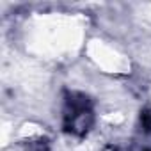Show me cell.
<instances>
[{
    "label": "cell",
    "instance_id": "obj_1",
    "mask_svg": "<svg viewBox=\"0 0 151 151\" xmlns=\"http://www.w3.org/2000/svg\"><path fill=\"white\" fill-rule=\"evenodd\" d=\"M94 123V112L91 100L82 93H68L64 101L62 126L68 133L82 137Z\"/></svg>",
    "mask_w": 151,
    "mask_h": 151
},
{
    "label": "cell",
    "instance_id": "obj_2",
    "mask_svg": "<svg viewBox=\"0 0 151 151\" xmlns=\"http://www.w3.org/2000/svg\"><path fill=\"white\" fill-rule=\"evenodd\" d=\"M140 124H142L144 132H151V110L140 112Z\"/></svg>",
    "mask_w": 151,
    "mask_h": 151
}]
</instances>
